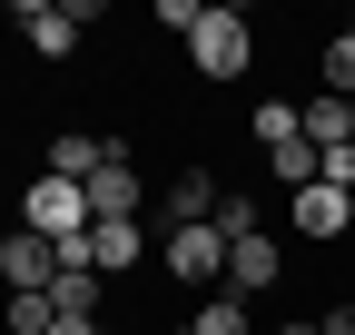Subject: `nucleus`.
Here are the masks:
<instances>
[{
  "mask_svg": "<svg viewBox=\"0 0 355 335\" xmlns=\"http://www.w3.org/2000/svg\"><path fill=\"white\" fill-rule=\"evenodd\" d=\"M20 227L50 237V246H69V237L99 227V217H89V188H69V178H50V168H40V178L20 188Z\"/></svg>",
  "mask_w": 355,
  "mask_h": 335,
  "instance_id": "f257e3e1",
  "label": "nucleus"
},
{
  "mask_svg": "<svg viewBox=\"0 0 355 335\" xmlns=\"http://www.w3.org/2000/svg\"><path fill=\"white\" fill-rule=\"evenodd\" d=\"M247 60H257L247 10H217V0H207V20L188 30V69H198V79H247Z\"/></svg>",
  "mask_w": 355,
  "mask_h": 335,
  "instance_id": "f03ea898",
  "label": "nucleus"
},
{
  "mask_svg": "<svg viewBox=\"0 0 355 335\" xmlns=\"http://www.w3.org/2000/svg\"><path fill=\"white\" fill-rule=\"evenodd\" d=\"M158 276L217 296V286H227V237H217V227H168V237H158Z\"/></svg>",
  "mask_w": 355,
  "mask_h": 335,
  "instance_id": "7ed1b4c3",
  "label": "nucleus"
},
{
  "mask_svg": "<svg viewBox=\"0 0 355 335\" xmlns=\"http://www.w3.org/2000/svg\"><path fill=\"white\" fill-rule=\"evenodd\" d=\"M0 286H10V296H50V286H60V246L30 237V227H10V237H0Z\"/></svg>",
  "mask_w": 355,
  "mask_h": 335,
  "instance_id": "20e7f679",
  "label": "nucleus"
},
{
  "mask_svg": "<svg viewBox=\"0 0 355 335\" xmlns=\"http://www.w3.org/2000/svg\"><path fill=\"white\" fill-rule=\"evenodd\" d=\"M89 217L119 227V217H139V158H128V138L109 129V158H99V178H89Z\"/></svg>",
  "mask_w": 355,
  "mask_h": 335,
  "instance_id": "39448f33",
  "label": "nucleus"
},
{
  "mask_svg": "<svg viewBox=\"0 0 355 335\" xmlns=\"http://www.w3.org/2000/svg\"><path fill=\"white\" fill-rule=\"evenodd\" d=\"M217 197H227V178H217V168H178V178L158 188V237H168V227H207Z\"/></svg>",
  "mask_w": 355,
  "mask_h": 335,
  "instance_id": "423d86ee",
  "label": "nucleus"
},
{
  "mask_svg": "<svg viewBox=\"0 0 355 335\" xmlns=\"http://www.w3.org/2000/svg\"><path fill=\"white\" fill-rule=\"evenodd\" d=\"M286 217H296V237H306V246H336V237L355 227V197L316 178V188H296V197H286Z\"/></svg>",
  "mask_w": 355,
  "mask_h": 335,
  "instance_id": "0eeeda50",
  "label": "nucleus"
},
{
  "mask_svg": "<svg viewBox=\"0 0 355 335\" xmlns=\"http://www.w3.org/2000/svg\"><path fill=\"white\" fill-rule=\"evenodd\" d=\"M277 276H286V237H237V246H227V296L257 306Z\"/></svg>",
  "mask_w": 355,
  "mask_h": 335,
  "instance_id": "6e6552de",
  "label": "nucleus"
},
{
  "mask_svg": "<svg viewBox=\"0 0 355 335\" xmlns=\"http://www.w3.org/2000/svg\"><path fill=\"white\" fill-rule=\"evenodd\" d=\"M79 20H89V0H69V10H50V0H20V39L40 60H69L79 50Z\"/></svg>",
  "mask_w": 355,
  "mask_h": 335,
  "instance_id": "1a4fd4ad",
  "label": "nucleus"
},
{
  "mask_svg": "<svg viewBox=\"0 0 355 335\" xmlns=\"http://www.w3.org/2000/svg\"><path fill=\"white\" fill-rule=\"evenodd\" d=\"M99 158H109V129H50V178H69V188H89L99 178Z\"/></svg>",
  "mask_w": 355,
  "mask_h": 335,
  "instance_id": "9d476101",
  "label": "nucleus"
},
{
  "mask_svg": "<svg viewBox=\"0 0 355 335\" xmlns=\"http://www.w3.org/2000/svg\"><path fill=\"white\" fill-rule=\"evenodd\" d=\"M296 129H306L316 158H326V148H355V99H326V89H316V99L296 109Z\"/></svg>",
  "mask_w": 355,
  "mask_h": 335,
  "instance_id": "9b49d317",
  "label": "nucleus"
},
{
  "mask_svg": "<svg viewBox=\"0 0 355 335\" xmlns=\"http://www.w3.org/2000/svg\"><path fill=\"white\" fill-rule=\"evenodd\" d=\"M139 257H148L139 217H119V227H89V266H99V276H139Z\"/></svg>",
  "mask_w": 355,
  "mask_h": 335,
  "instance_id": "f8f14e48",
  "label": "nucleus"
},
{
  "mask_svg": "<svg viewBox=\"0 0 355 335\" xmlns=\"http://www.w3.org/2000/svg\"><path fill=\"white\" fill-rule=\"evenodd\" d=\"M178 335H257V316H247V296H227V286H217V296L188 306V325H178Z\"/></svg>",
  "mask_w": 355,
  "mask_h": 335,
  "instance_id": "ddd939ff",
  "label": "nucleus"
},
{
  "mask_svg": "<svg viewBox=\"0 0 355 335\" xmlns=\"http://www.w3.org/2000/svg\"><path fill=\"white\" fill-rule=\"evenodd\" d=\"M99 296H109V276H99V266H60V286H50V306H60V316H99Z\"/></svg>",
  "mask_w": 355,
  "mask_h": 335,
  "instance_id": "4468645a",
  "label": "nucleus"
},
{
  "mask_svg": "<svg viewBox=\"0 0 355 335\" xmlns=\"http://www.w3.org/2000/svg\"><path fill=\"white\" fill-rule=\"evenodd\" d=\"M207 227L227 237V246H237V237H266V207H257V188H227V197H217V217H207Z\"/></svg>",
  "mask_w": 355,
  "mask_h": 335,
  "instance_id": "2eb2a0df",
  "label": "nucleus"
},
{
  "mask_svg": "<svg viewBox=\"0 0 355 335\" xmlns=\"http://www.w3.org/2000/svg\"><path fill=\"white\" fill-rule=\"evenodd\" d=\"M316 89L326 99H355V30H336L326 50H316Z\"/></svg>",
  "mask_w": 355,
  "mask_h": 335,
  "instance_id": "dca6fc26",
  "label": "nucleus"
},
{
  "mask_svg": "<svg viewBox=\"0 0 355 335\" xmlns=\"http://www.w3.org/2000/svg\"><path fill=\"white\" fill-rule=\"evenodd\" d=\"M266 178H277L286 197H296V188H316V148H306V138H286V148H266Z\"/></svg>",
  "mask_w": 355,
  "mask_h": 335,
  "instance_id": "f3484780",
  "label": "nucleus"
},
{
  "mask_svg": "<svg viewBox=\"0 0 355 335\" xmlns=\"http://www.w3.org/2000/svg\"><path fill=\"white\" fill-rule=\"evenodd\" d=\"M247 129H257V148H286V138H306V129H296V99H257V109H247Z\"/></svg>",
  "mask_w": 355,
  "mask_h": 335,
  "instance_id": "a211bd4d",
  "label": "nucleus"
},
{
  "mask_svg": "<svg viewBox=\"0 0 355 335\" xmlns=\"http://www.w3.org/2000/svg\"><path fill=\"white\" fill-rule=\"evenodd\" d=\"M0 325H10V335H50L60 306H50V296H0Z\"/></svg>",
  "mask_w": 355,
  "mask_h": 335,
  "instance_id": "6ab92c4d",
  "label": "nucleus"
},
{
  "mask_svg": "<svg viewBox=\"0 0 355 335\" xmlns=\"http://www.w3.org/2000/svg\"><path fill=\"white\" fill-rule=\"evenodd\" d=\"M316 335H355V296H345V306H326V316H316Z\"/></svg>",
  "mask_w": 355,
  "mask_h": 335,
  "instance_id": "aec40b11",
  "label": "nucleus"
},
{
  "mask_svg": "<svg viewBox=\"0 0 355 335\" xmlns=\"http://www.w3.org/2000/svg\"><path fill=\"white\" fill-rule=\"evenodd\" d=\"M50 335H99V316H60V325H50Z\"/></svg>",
  "mask_w": 355,
  "mask_h": 335,
  "instance_id": "412c9836",
  "label": "nucleus"
},
{
  "mask_svg": "<svg viewBox=\"0 0 355 335\" xmlns=\"http://www.w3.org/2000/svg\"><path fill=\"white\" fill-rule=\"evenodd\" d=\"M277 335H316V316H286V325H277Z\"/></svg>",
  "mask_w": 355,
  "mask_h": 335,
  "instance_id": "4be33fe9",
  "label": "nucleus"
}]
</instances>
